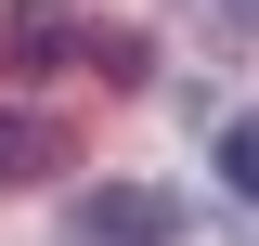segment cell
Segmentation results:
<instances>
[{
  "label": "cell",
  "instance_id": "cell-1",
  "mask_svg": "<svg viewBox=\"0 0 259 246\" xmlns=\"http://www.w3.org/2000/svg\"><path fill=\"white\" fill-rule=\"evenodd\" d=\"M117 13L91 0H0V78H52V65H104Z\"/></svg>",
  "mask_w": 259,
  "mask_h": 246
},
{
  "label": "cell",
  "instance_id": "cell-2",
  "mask_svg": "<svg viewBox=\"0 0 259 246\" xmlns=\"http://www.w3.org/2000/svg\"><path fill=\"white\" fill-rule=\"evenodd\" d=\"M168 233H182V208L143 194V182H91L65 208V246H168Z\"/></svg>",
  "mask_w": 259,
  "mask_h": 246
},
{
  "label": "cell",
  "instance_id": "cell-4",
  "mask_svg": "<svg viewBox=\"0 0 259 246\" xmlns=\"http://www.w3.org/2000/svg\"><path fill=\"white\" fill-rule=\"evenodd\" d=\"M207 155H221V182H233V194L259 182V130H246V117H221V143H207Z\"/></svg>",
  "mask_w": 259,
  "mask_h": 246
},
{
  "label": "cell",
  "instance_id": "cell-3",
  "mask_svg": "<svg viewBox=\"0 0 259 246\" xmlns=\"http://www.w3.org/2000/svg\"><path fill=\"white\" fill-rule=\"evenodd\" d=\"M65 155H78V130H65V117H26V104H0V194L52 182Z\"/></svg>",
  "mask_w": 259,
  "mask_h": 246
}]
</instances>
